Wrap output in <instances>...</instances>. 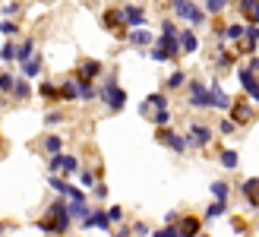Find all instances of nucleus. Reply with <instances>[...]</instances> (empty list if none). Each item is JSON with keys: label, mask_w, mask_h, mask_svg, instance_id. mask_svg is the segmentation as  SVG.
Masks as SVG:
<instances>
[{"label": "nucleus", "mask_w": 259, "mask_h": 237, "mask_svg": "<svg viewBox=\"0 0 259 237\" xmlns=\"http://www.w3.org/2000/svg\"><path fill=\"white\" fill-rule=\"evenodd\" d=\"M25 95H29V86L19 83V86H16V98H25Z\"/></svg>", "instance_id": "40"}, {"label": "nucleus", "mask_w": 259, "mask_h": 237, "mask_svg": "<svg viewBox=\"0 0 259 237\" xmlns=\"http://www.w3.org/2000/svg\"><path fill=\"white\" fill-rule=\"evenodd\" d=\"M38 95H41L45 101H60L63 95H60V86H51V83H45L41 89H38Z\"/></svg>", "instance_id": "18"}, {"label": "nucleus", "mask_w": 259, "mask_h": 237, "mask_svg": "<svg viewBox=\"0 0 259 237\" xmlns=\"http://www.w3.org/2000/svg\"><path fill=\"white\" fill-rule=\"evenodd\" d=\"M0 29H4V35H13V32H16V22H7V19H4V25H0Z\"/></svg>", "instance_id": "39"}, {"label": "nucleus", "mask_w": 259, "mask_h": 237, "mask_svg": "<svg viewBox=\"0 0 259 237\" xmlns=\"http://www.w3.org/2000/svg\"><path fill=\"white\" fill-rule=\"evenodd\" d=\"M237 79H240V86L247 89V95H250L253 101H259V79H256V73H253L250 67H240V70H237Z\"/></svg>", "instance_id": "5"}, {"label": "nucleus", "mask_w": 259, "mask_h": 237, "mask_svg": "<svg viewBox=\"0 0 259 237\" xmlns=\"http://www.w3.org/2000/svg\"><path fill=\"white\" fill-rule=\"evenodd\" d=\"M199 228H202V221H199L196 215H184V221L177 225L180 237H196V234H199Z\"/></svg>", "instance_id": "11"}, {"label": "nucleus", "mask_w": 259, "mask_h": 237, "mask_svg": "<svg viewBox=\"0 0 259 237\" xmlns=\"http://www.w3.org/2000/svg\"><path fill=\"white\" fill-rule=\"evenodd\" d=\"M190 139H193V146L205 149V146L212 142V130H209V127H202V124H190Z\"/></svg>", "instance_id": "7"}, {"label": "nucleus", "mask_w": 259, "mask_h": 237, "mask_svg": "<svg viewBox=\"0 0 259 237\" xmlns=\"http://www.w3.org/2000/svg\"><path fill=\"white\" fill-rule=\"evenodd\" d=\"M79 180H82V187H92V183H95V174H85V171H82Z\"/></svg>", "instance_id": "37"}, {"label": "nucleus", "mask_w": 259, "mask_h": 237, "mask_svg": "<svg viewBox=\"0 0 259 237\" xmlns=\"http://www.w3.org/2000/svg\"><path fill=\"white\" fill-rule=\"evenodd\" d=\"M250 206H259V196H256V200H253V203H250Z\"/></svg>", "instance_id": "44"}, {"label": "nucleus", "mask_w": 259, "mask_h": 237, "mask_svg": "<svg viewBox=\"0 0 259 237\" xmlns=\"http://www.w3.org/2000/svg\"><path fill=\"white\" fill-rule=\"evenodd\" d=\"M250 70H253V73L259 70V57H253V60H250Z\"/></svg>", "instance_id": "43"}, {"label": "nucleus", "mask_w": 259, "mask_h": 237, "mask_svg": "<svg viewBox=\"0 0 259 237\" xmlns=\"http://www.w3.org/2000/svg\"><path fill=\"white\" fill-rule=\"evenodd\" d=\"M155 124L164 130V124H167V111H158V114H155Z\"/></svg>", "instance_id": "38"}, {"label": "nucleus", "mask_w": 259, "mask_h": 237, "mask_svg": "<svg viewBox=\"0 0 259 237\" xmlns=\"http://www.w3.org/2000/svg\"><path fill=\"white\" fill-rule=\"evenodd\" d=\"M45 149H48L51 155H60V149H63V139H60V136H48V139H45Z\"/></svg>", "instance_id": "21"}, {"label": "nucleus", "mask_w": 259, "mask_h": 237, "mask_svg": "<svg viewBox=\"0 0 259 237\" xmlns=\"http://www.w3.org/2000/svg\"><path fill=\"white\" fill-rule=\"evenodd\" d=\"M180 48H184V54H193V51L199 48V42H196V35H193L190 29H184V32H180Z\"/></svg>", "instance_id": "15"}, {"label": "nucleus", "mask_w": 259, "mask_h": 237, "mask_svg": "<svg viewBox=\"0 0 259 237\" xmlns=\"http://www.w3.org/2000/svg\"><path fill=\"white\" fill-rule=\"evenodd\" d=\"M231 117H234V124H250L253 121V111L247 108V101H243V98H237L234 108H231Z\"/></svg>", "instance_id": "12"}, {"label": "nucleus", "mask_w": 259, "mask_h": 237, "mask_svg": "<svg viewBox=\"0 0 259 237\" xmlns=\"http://www.w3.org/2000/svg\"><path fill=\"white\" fill-rule=\"evenodd\" d=\"M222 165H225V168H237V152H234V149H225V152H222Z\"/></svg>", "instance_id": "26"}, {"label": "nucleus", "mask_w": 259, "mask_h": 237, "mask_svg": "<svg viewBox=\"0 0 259 237\" xmlns=\"http://www.w3.org/2000/svg\"><path fill=\"white\" fill-rule=\"evenodd\" d=\"M76 168H79V165H76L73 155H54V158H51V171H54V174H57V171H70V174H76Z\"/></svg>", "instance_id": "10"}, {"label": "nucleus", "mask_w": 259, "mask_h": 237, "mask_svg": "<svg viewBox=\"0 0 259 237\" xmlns=\"http://www.w3.org/2000/svg\"><path fill=\"white\" fill-rule=\"evenodd\" d=\"M98 73H101V63H98V60H82V63H79V73H76V79H79V83H92Z\"/></svg>", "instance_id": "9"}, {"label": "nucleus", "mask_w": 259, "mask_h": 237, "mask_svg": "<svg viewBox=\"0 0 259 237\" xmlns=\"http://www.w3.org/2000/svg\"><path fill=\"white\" fill-rule=\"evenodd\" d=\"M234 231L243 234V231H247V221H243V218H234Z\"/></svg>", "instance_id": "41"}, {"label": "nucleus", "mask_w": 259, "mask_h": 237, "mask_svg": "<svg viewBox=\"0 0 259 237\" xmlns=\"http://www.w3.org/2000/svg\"><path fill=\"white\" fill-rule=\"evenodd\" d=\"M149 104H155L158 111H167V98L161 95V92H155V95H149Z\"/></svg>", "instance_id": "27"}, {"label": "nucleus", "mask_w": 259, "mask_h": 237, "mask_svg": "<svg viewBox=\"0 0 259 237\" xmlns=\"http://www.w3.org/2000/svg\"><path fill=\"white\" fill-rule=\"evenodd\" d=\"M256 42H259V25H250V32H247V42H243L240 54H253V51H256Z\"/></svg>", "instance_id": "16"}, {"label": "nucleus", "mask_w": 259, "mask_h": 237, "mask_svg": "<svg viewBox=\"0 0 259 237\" xmlns=\"http://www.w3.org/2000/svg\"><path fill=\"white\" fill-rule=\"evenodd\" d=\"M123 22H126V16L123 13H117V10H108L105 16H101V25H105V29H111V32H123Z\"/></svg>", "instance_id": "8"}, {"label": "nucleus", "mask_w": 259, "mask_h": 237, "mask_svg": "<svg viewBox=\"0 0 259 237\" xmlns=\"http://www.w3.org/2000/svg\"><path fill=\"white\" fill-rule=\"evenodd\" d=\"M152 237H180V231L177 228H161V231H155Z\"/></svg>", "instance_id": "34"}, {"label": "nucleus", "mask_w": 259, "mask_h": 237, "mask_svg": "<svg viewBox=\"0 0 259 237\" xmlns=\"http://www.w3.org/2000/svg\"><path fill=\"white\" fill-rule=\"evenodd\" d=\"M190 104L193 108H215V98H212V92L205 89V83H193L190 86Z\"/></svg>", "instance_id": "4"}, {"label": "nucleus", "mask_w": 259, "mask_h": 237, "mask_svg": "<svg viewBox=\"0 0 259 237\" xmlns=\"http://www.w3.org/2000/svg\"><path fill=\"white\" fill-rule=\"evenodd\" d=\"M167 86H171V89H180V86H184V73H174L171 79H167Z\"/></svg>", "instance_id": "36"}, {"label": "nucleus", "mask_w": 259, "mask_h": 237, "mask_svg": "<svg viewBox=\"0 0 259 237\" xmlns=\"http://www.w3.org/2000/svg\"><path fill=\"white\" fill-rule=\"evenodd\" d=\"M101 98H105V104H108L111 111H120V108H123V101H126V92L117 86V79H114V76H108L105 89H101Z\"/></svg>", "instance_id": "2"}, {"label": "nucleus", "mask_w": 259, "mask_h": 237, "mask_svg": "<svg viewBox=\"0 0 259 237\" xmlns=\"http://www.w3.org/2000/svg\"><path fill=\"white\" fill-rule=\"evenodd\" d=\"M240 13L247 16L253 25H259V0H240Z\"/></svg>", "instance_id": "13"}, {"label": "nucleus", "mask_w": 259, "mask_h": 237, "mask_svg": "<svg viewBox=\"0 0 259 237\" xmlns=\"http://www.w3.org/2000/svg\"><path fill=\"white\" fill-rule=\"evenodd\" d=\"M60 121H63V114H60V111H51V114L45 117V124H48V127H57Z\"/></svg>", "instance_id": "32"}, {"label": "nucleus", "mask_w": 259, "mask_h": 237, "mask_svg": "<svg viewBox=\"0 0 259 237\" xmlns=\"http://www.w3.org/2000/svg\"><path fill=\"white\" fill-rule=\"evenodd\" d=\"M0 89H4V95H7V92H16V83H13V76H0Z\"/></svg>", "instance_id": "31"}, {"label": "nucleus", "mask_w": 259, "mask_h": 237, "mask_svg": "<svg viewBox=\"0 0 259 237\" xmlns=\"http://www.w3.org/2000/svg\"><path fill=\"white\" fill-rule=\"evenodd\" d=\"M225 35H228V38H234V42H237V38H243V25H240V22H231L228 29H225Z\"/></svg>", "instance_id": "28"}, {"label": "nucleus", "mask_w": 259, "mask_h": 237, "mask_svg": "<svg viewBox=\"0 0 259 237\" xmlns=\"http://www.w3.org/2000/svg\"><path fill=\"white\" fill-rule=\"evenodd\" d=\"M130 42H133V45H152V35L146 29H136L133 35H130Z\"/></svg>", "instance_id": "22"}, {"label": "nucleus", "mask_w": 259, "mask_h": 237, "mask_svg": "<svg viewBox=\"0 0 259 237\" xmlns=\"http://www.w3.org/2000/svg\"><path fill=\"white\" fill-rule=\"evenodd\" d=\"M35 54V45L32 42H25V45H19V60H22V67H25V63H29V57ZM35 60V57H32Z\"/></svg>", "instance_id": "24"}, {"label": "nucleus", "mask_w": 259, "mask_h": 237, "mask_svg": "<svg viewBox=\"0 0 259 237\" xmlns=\"http://www.w3.org/2000/svg\"><path fill=\"white\" fill-rule=\"evenodd\" d=\"M225 212V203H212L209 206V212H205V215H209V218H215V215H222Z\"/></svg>", "instance_id": "35"}, {"label": "nucleus", "mask_w": 259, "mask_h": 237, "mask_svg": "<svg viewBox=\"0 0 259 237\" xmlns=\"http://www.w3.org/2000/svg\"><path fill=\"white\" fill-rule=\"evenodd\" d=\"M108 221H111V215H105V212H95L92 218L85 221V228H108Z\"/></svg>", "instance_id": "19"}, {"label": "nucleus", "mask_w": 259, "mask_h": 237, "mask_svg": "<svg viewBox=\"0 0 259 237\" xmlns=\"http://www.w3.org/2000/svg\"><path fill=\"white\" fill-rule=\"evenodd\" d=\"M171 7H174V13L180 19H187V22H193V25H202L205 22V13L199 10V7H193L190 0H171Z\"/></svg>", "instance_id": "3"}, {"label": "nucleus", "mask_w": 259, "mask_h": 237, "mask_svg": "<svg viewBox=\"0 0 259 237\" xmlns=\"http://www.w3.org/2000/svg\"><path fill=\"white\" fill-rule=\"evenodd\" d=\"M218 130H222V133H231V130H234V121H222V127H218Z\"/></svg>", "instance_id": "42"}, {"label": "nucleus", "mask_w": 259, "mask_h": 237, "mask_svg": "<svg viewBox=\"0 0 259 237\" xmlns=\"http://www.w3.org/2000/svg\"><path fill=\"white\" fill-rule=\"evenodd\" d=\"M38 70H41V63H38V57H35V60H29V63H25V67H22V76L35 79V76H38Z\"/></svg>", "instance_id": "25"}, {"label": "nucleus", "mask_w": 259, "mask_h": 237, "mask_svg": "<svg viewBox=\"0 0 259 237\" xmlns=\"http://www.w3.org/2000/svg\"><path fill=\"white\" fill-rule=\"evenodd\" d=\"M228 7V0H205V10H209V13H222Z\"/></svg>", "instance_id": "30"}, {"label": "nucleus", "mask_w": 259, "mask_h": 237, "mask_svg": "<svg viewBox=\"0 0 259 237\" xmlns=\"http://www.w3.org/2000/svg\"><path fill=\"white\" fill-rule=\"evenodd\" d=\"M212 193L218 196V203H225V196H228V183H222V180H215V183H212Z\"/></svg>", "instance_id": "29"}, {"label": "nucleus", "mask_w": 259, "mask_h": 237, "mask_svg": "<svg viewBox=\"0 0 259 237\" xmlns=\"http://www.w3.org/2000/svg\"><path fill=\"white\" fill-rule=\"evenodd\" d=\"M79 83V79H76ZM95 98V89H92V83H79V101H92Z\"/></svg>", "instance_id": "23"}, {"label": "nucleus", "mask_w": 259, "mask_h": 237, "mask_svg": "<svg viewBox=\"0 0 259 237\" xmlns=\"http://www.w3.org/2000/svg\"><path fill=\"white\" fill-rule=\"evenodd\" d=\"M0 54H4V60H13V57H19V48H13V45H4V51H0Z\"/></svg>", "instance_id": "33"}, {"label": "nucleus", "mask_w": 259, "mask_h": 237, "mask_svg": "<svg viewBox=\"0 0 259 237\" xmlns=\"http://www.w3.org/2000/svg\"><path fill=\"white\" fill-rule=\"evenodd\" d=\"M243 193H247V200L253 203L256 196H259V177H250L247 183H243Z\"/></svg>", "instance_id": "20"}, {"label": "nucleus", "mask_w": 259, "mask_h": 237, "mask_svg": "<svg viewBox=\"0 0 259 237\" xmlns=\"http://www.w3.org/2000/svg\"><path fill=\"white\" fill-rule=\"evenodd\" d=\"M123 16H126V22L133 25V29H142V22H146V13H142L139 7H126Z\"/></svg>", "instance_id": "14"}, {"label": "nucleus", "mask_w": 259, "mask_h": 237, "mask_svg": "<svg viewBox=\"0 0 259 237\" xmlns=\"http://www.w3.org/2000/svg\"><path fill=\"white\" fill-rule=\"evenodd\" d=\"M60 95H63V101H79V83H63L60 86Z\"/></svg>", "instance_id": "17"}, {"label": "nucleus", "mask_w": 259, "mask_h": 237, "mask_svg": "<svg viewBox=\"0 0 259 237\" xmlns=\"http://www.w3.org/2000/svg\"><path fill=\"white\" fill-rule=\"evenodd\" d=\"M158 139H161V142H167V146H171L174 152L190 149V142H193L190 136H180V133H174V130H167V127H164V130H158Z\"/></svg>", "instance_id": "6"}, {"label": "nucleus", "mask_w": 259, "mask_h": 237, "mask_svg": "<svg viewBox=\"0 0 259 237\" xmlns=\"http://www.w3.org/2000/svg\"><path fill=\"white\" fill-rule=\"evenodd\" d=\"M38 228H45V231H67L70 228V209H67V203L63 200H57L54 206L48 209V218H41L38 221Z\"/></svg>", "instance_id": "1"}]
</instances>
